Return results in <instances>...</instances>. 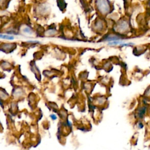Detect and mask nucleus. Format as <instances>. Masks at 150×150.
I'll return each mask as SVG.
<instances>
[{"mask_svg": "<svg viewBox=\"0 0 150 150\" xmlns=\"http://www.w3.org/2000/svg\"><path fill=\"white\" fill-rule=\"evenodd\" d=\"M123 43L122 40H114V41H111L110 42L108 45H110V46H114V45H120L121 43Z\"/></svg>", "mask_w": 150, "mask_h": 150, "instance_id": "3", "label": "nucleus"}, {"mask_svg": "<svg viewBox=\"0 0 150 150\" xmlns=\"http://www.w3.org/2000/svg\"><path fill=\"white\" fill-rule=\"evenodd\" d=\"M0 38H2V39H4L12 40V39H13V36H9V35H1V34H0Z\"/></svg>", "mask_w": 150, "mask_h": 150, "instance_id": "4", "label": "nucleus"}, {"mask_svg": "<svg viewBox=\"0 0 150 150\" xmlns=\"http://www.w3.org/2000/svg\"><path fill=\"white\" fill-rule=\"evenodd\" d=\"M146 110V107H143L141 108V109L138 112V115L139 118H142L143 117V116L144 115V114L145 113Z\"/></svg>", "mask_w": 150, "mask_h": 150, "instance_id": "2", "label": "nucleus"}, {"mask_svg": "<svg viewBox=\"0 0 150 150\" xmlns=\"http://www.w3.org/2000/svg\"><path fill=\"white\" fill-rule=\"evenodd\" d=\"M50 117H51V118H52V120H56V119L57 118L56 116L55 115H54V114H52V115H50Z\"/></svg>", "mask_w": 150, "mask_h": 150, "instance_id": "6", "label": "nucleus"}, {"mask_svg": "<svg viewBox=\"0 0 150 150\" xmlns=\"http://www.w3.org/2000/svg\"><path fill=\"white\" fill-rule=\"evenodd\" d=\"M138 127H139V128H142L144 127V125H143V124H142V122H139V123L138 124Z\"/></svg>", "mask_w": 150, "mask_h": 150, "instance_id": "7", "label": "nucleus"}, {"mask_svg": "<svg viewBox=\"0 0 150 150\" xmlns=\"http://www.w3.org/2000/svg\"><path fill=\"white\" fill-rule=\"evenodd\" d=\"M96 5L100 12L103 14H106L110 11V6L108 0H97Z\"/></svg>", "mask_w": 150, "mask_h": 150, "instance_id": "1", "label": "nucleus"}, {"mask_svg": "<svg viewBox=\"0 0 150 150\" xmlns=\"http://www.w3.org/2000/svg\"><path fill=\"white\" fill-rule=\"evenodd\" d=\"M134 45V44L133 43H131V42H130V43H124V42H123V43H121L120 45V47H124V46H132Z\"/></svg>", "mask_w": 150, "mask_h": 150, "instance_id": "5", "label": "nucleus"}]
</instances>
